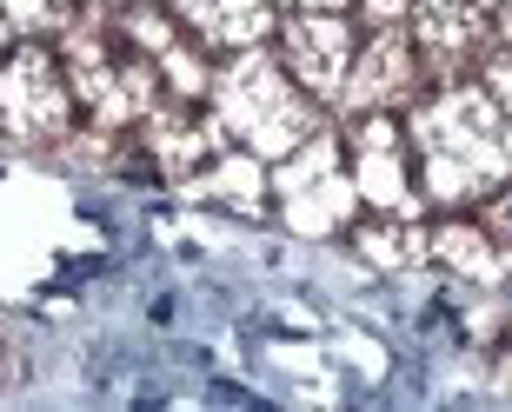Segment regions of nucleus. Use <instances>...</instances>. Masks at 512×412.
<instances>
[{
  "label": "nucleus",
  "mask_w": 512,
  "mask_h": 412,
  "mask_svg": "<svg viewBox=\"0 0 512 412\" xmlns=\"http://www.w3.org/2000/svg\"><path fill=\"white\" fill-rule=\"evenodd\" d=\"M493 7L499 0H419V27L453 47V40H473V27L493 14Z\"/></svg>",
  "instance_id": "obj_9"
},
{
  "label": "nucleus",
  "mask_w": 512,
  "mask_h": 412,
  "mask_svg": "<svg viewBox=\"0 0 512 412\" xmlns=\"http://www.w3.org/2000/svg\"><path fill=\"white\" fill-rule=\"evenodd\" d=\"M286 60H293V74H300L313 94H340L346 60H353V34H346V20H333V14L293 20V27H286Z\"/></svg>",
  "instance_id": "obj_5"
},
{
  "label": "nucleus",
  "mask_w": 512,
  "mask_h": 412,
  "mask_svg": "<svg viewBox=\"0 0 512 412\" xmlns=\"http://www.w3.org/2000/svg\"><path fill=\"white\" fill-rule=\"evenodd\" d=\"M366 253H373L380 266H399V260H413L419 246H413V240H399V233H366Z\"/></svg>",
  "instance_id": "obj_13"
},
{
  "label": "nucleus",
  "mask_w": 512,
  "mask_h": 412,
  "mask_svg": "<svg viewBox=\"0 0 512 412\" xmlns=\"http://www.w3.org/2000/svg\"><path fill=\"white\" fill-rule=\"evenodd\" d=\"M280 193H286V226L306 233V240H320L333 226L353 213V180H340V160H333V140H306L300 160L280 173Z\"/></svg>",
  "instance_id": "obj_3"
},
{
  "label": "nucleus",
  "mask_w": 512,
  "mask_h": 412,
  "mask_svg": "<svg viewBox=\"0 0 512 412\" xmlns=\"http://www.w3.org/2000/svg\"><path fill=\"white\" fill-rule=\"evenodd\" d=\"M0 7H7L20 27H54V20L67 14V0H0Z\"/></svg>",
  "instance_id": "obj_12"
},
{
  "label": "nucleus",
  "mask_w": 512,
  "mask_h": 412,
  "mask_svg": "<svg viewBox=\"0 0 512 412\" xmlns=\"http://www.w3.org/2000/svg\"><path fill=\"white\" fill-rule=\"evenodd\" d=\"M406 80H413L406 34H386V40H373V54L353 67V80H346V100H353V107H380V100L406 94Z\"/></svg>",
  "instance_id": "obj_6"
},
{
  "label": "nucleus",
  "mask_w": 512,
  "mask_h": 412,
  "mask_svg": "<svg viewBox=\"0 0 512 412\" xmlns=\"http://www.w3.org/2000/svg\"><path fill=\"white\" fill-rule=\"evenodd\" d=\"M173 7L220 47H253L266 34V0H173Z\"/></svg>",
  "instance_id": "obj_8"
},
{
  "label": "nucleus",
  "mask_w": 512,
  "mask_h": 412,
  "mask_svg": "<svg viewBox=\"0 0 512 412\" xmlns=\"http://www.w3.org/2000/svg\"><path fill=\"white\" fill-rule=\"evenodd\" d=\"M0 40H7V20H0Z\"/></svg>",
  "instance_id": "obj_14"
},
{
  "label": "nucleus",
  "mask_w": 512,
  "mask_h": 412,
  "mask_svg": "<svg viewBox=\"0 0 512 412\" xmlns=\"http://www.w3.org/2000/svg\"><path fill=\"white\" fill-rule=\"evenodd\" d=\"M220 127L240 133L253 153L280 160V153H293L306 140V107H300V94L280 80L273 60L247 54V60H233L227 74H220Z\"/></svg>",
  "instance_id": "obj_2"
},
{
  "label": "nucleus",
  "mask_w": 512,
  "mask_h": 412,
  "mask_svg": "<svg viewBox=\"0 0 512 412\" xmlns=\"http://www.w3.org/2000/svg\"><path fill=\"white\" fill-rule=\"evenodd\" d=\"M0 113H7V127H14L20 140H47V133H60V120H67V94H60L47 54L27 47L20 60L0 67Z\"/></svg>",
  "instance_id": "obj_4"
},
{
  "label": "nucleus",
  "mask_w": 512,
  "mask_h": 412,
  "mask_svg": "<svg viewBox=\"0 0 512 412\" xmlns=\"http://www.w3.org/2000/svg\"><path fill=\"white\" fill-rule=\"evenodd\" d=\"M439 253L459 266V273H473V280H499V253L479 233H466V226H453V233H439Z\"/></svg>",
  "instance_id": "obj_11"
},
{
  "label": "nucleus",
  "mask_w": 512,
  "mask_h": 412,
  "mask_svg": "<svg viewBox=\"0 0 512 412\" xmlns=\"http://www.w3.org/2000/svg\"><path fill=\"white\" fill-rule=\"evenodd\" d=\"M353 193H366L373 206H413L406 200V173H399L393 160V127L386 120H373V127L360 133V173H353Z\"/></svg>",
  "instance_id": "obj_7"
},
{
  "label": "nucleus",
  "mask_w": 512,
  "mask_h": 412,
  "mask_svg": "<svg viewBox=\"0 0 512 412\" xmlns=\"http://www.w3.org/2000/svg\"><path fill=\"white\" fill-rule=\"evenodd\" d=\"M187 193H200V200H233V206H253V200H260V167H253L247 153H240V160H227L220 173L193 180Z\"/></svg>",
  "instance_id": "obj_10"
},
{
  "label": "nucleus",
  "mask_w": 512,
  "mask_h": 412,
  "mask_svg": "<svg viewBox=\"0 0 512 412\" xmlns=\"http://www.w3.org/2000/svg\"><path fill=\"white\" fill-rule=\"evenodd\" d=\"M419 153H426V187L439 200H466V193L493 187L506 173V127H499V100L493 94H459L433 100V107L413 120Z\"/></svg>",
  "instance_id": "obj_1"
}]
</instances>
